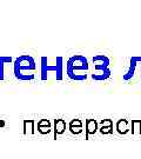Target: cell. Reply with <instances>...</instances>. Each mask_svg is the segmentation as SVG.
<instances>
[{"label":"cell","instance_id":"10","mask_svg":"<svg viewBox=\"0 0 141 159\" xmlns=\"http://www.w3.org/2000/svg\"><path fill=\"white\" fill-rule=\"evenodd\" d=\"M69 131L73 134H80L82 132V123L79 119H73L69 123Z\"/></svg>","mask_w":141,"mask_h":159},{"label":"cell","instance_id":"6","mask_svg":"<svg viewBox=\"0 0 141 159\" xmlns=\"http://www.w3.org/2000/svg\"><path fill=\"white\" fill-rule=\"evenodd\" d=\"M98 131V123L94 119L86 120V139H88L90 134H94Z\"/></svg>","mask_w":141,"mask_h":159},{"label":"cell","instance_id":"2","mask_svg":"<svg viewBox=\"0 0 141 159\" xmlns=\"http://www.w3.org/2000/svg\"><path fill=\"white\" fill-rule=\"evenodd\" d=\"M35 70H37L35 60L28 54L20 56L14 61V75L19 80L34 79Z\"/></svg>","mask_w":141,"mask_h":159},{"label":"cell","instance_id":"1","mask_svg":"<svg viewBox=\"0 0 141 159\" xmlns=\"http://www.w3.org/2000/svg\"><path fill=\"white\" fill-rule=\"evenodd\" d=\"M88 70V60L80 54L72 56L66 64V73L71 79L75 81H84L87 79Z\"/></svg>","mask_w":141,"mask_h":159},{"label":"cell","instance_id":"5","mask_svg":"<svg viewBox=\"0 0 141 159\" xmlns=\"http://www.w3.org/2000/svg\"><path fill=\"white\" fill-rule=\"evenodd\" d=\"M115 130L121 136H125L130 132V123L126 119H120L118 120V123L115 124Z\"/></svg>","mask_w":141,"mask_h":159},{"label":"cell","instance_id":"11","mask_svg":"<svg viewBox=\"0 0 141 159\" xmlns=\"http://www.w3.org/2000/svg\"><path fill=\"white\" fill-rule=\"evenodd\" d=\"M130 125H132V134L135 137L141 136V120H133Z\"/></svg>","mask_w":141,"mask_h":159},{"label":"cell","instance_id":"4","mask_svg":"<svg viewBox=\"0 0 141 159\" xmlns=\"http://www.w3.org/2000/svg\"><path fill=\"white\" fill-rule=\"evenodd\" d=\"M140 59L141 57H133L130 59V68L124 75L125 80H130L135 77L136 73L140 74Z\"/></svg>","mask_w":141,"mask_h":159},{"label":"cell","instance_id":"13","mask_svg":"<svg viewBox=\"0 0 141 159\" xmlns=\"http://www.w3.org/2000/svg\"><path fill=\"white\" fill-rule=\"evenodd\" d=\"M7 58H0V79L4 78V61H6Z\"/></svg>","mask_w":141,"mask_h":159},{"label":"cell","instance_id":"8","mask_svg":"<svg viewBox=\"0 0 141 159\" xmlns=\"http://www.w3.org/2000/svg\"><path fill=\"white\" fill-rule=\"evenodd\" d=\"M51 130H52V126L50 120L41 119L38 123V131H39V133H41V134H48L51 132Z\"/></svg>","mask_w":141,"mask_h":159},{"label":"cell","instance_id":"7","mask_svg":"<svg viewBox=\"0 0 141 159\" xmlns=\"http://www.w3.org/2000/svg\"><path fill=\"white\" fill-rule=\"evenodd\" d=\"M100 132L101 134H111L113 133V121L111 119H104L100 123Z\"/></svg>","mask_w":141,"mask_h":159},{"label":"cell","instance_id":"9","mask_svg":"<svg viewBox=\"0 0 141 159\" xmlns=\"http://www.w3.org/2000/svg\"><path fill=\"white\" fill-rule=\"evenodd\" d=\"M66 131V123L64 119H55L54 120V136H60L65 133Z\"/></svg>","mask_w":141,"mask_h":159},{"label":"cell","instance_id":"12","mask_svg":"<svg viewBox=\"0 0 141 159\" xmlns=\"http://www.w3.org/2000/svg\"><path fill=\"white\" fill-rule=\"evenodd\" d=\"M29 130V133L33 134L34 133V121L33 120H25L24 121V133H27Z\"/></svg>","mask_w":141,"mask_h":159},{"label":"cell","instance_id":"14","mask_svg":"<svg viewBox=\"0 0 141 159\" xmlns=\"http://www.w3.org/2000/svg\"><path fill=\"white\" fill-rule=\"evenodd\" d=\"M140 78H141V59H140Z\"/></svg>","mask_w":141,"mask_h":159},{"label":"cell","instance_id":"3","mask_svg":"<svg viewBox=\"0 0 141 159\" xmlns=\"http://www.w3.org/2000/svg\"><path fill=\"white\" fill-rule=\"evenodd\" d=\"M93 64H94V73L92 74L93 79L96 81H102L109 78L111 75V70H109V64L111 60L104 54H98L93 57Z\"/></svg>","mask_w":141,"mask_h":159}]
</instances>
